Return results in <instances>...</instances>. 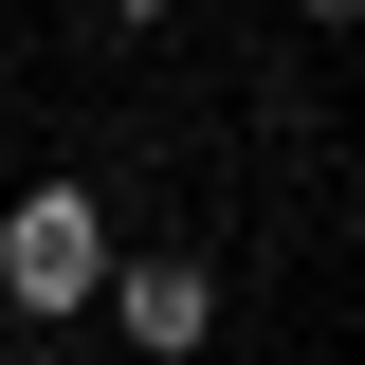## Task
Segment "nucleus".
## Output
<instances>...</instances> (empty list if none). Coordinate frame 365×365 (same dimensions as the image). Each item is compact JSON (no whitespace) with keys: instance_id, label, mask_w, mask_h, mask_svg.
Returning a JSON list of instances; mask_svg holds the SVG:
<instances>
[{"instance_id":"nucleus-1","label":"nucleus","mask_w":365,"mask_h":365,"mask_svg":"<svg viewBox=\"0 0 365 365\" xmlns=\"http://www.w3.org/2000/svg\"><path fill=\"white\" fill-rule=\"evenodd\" d=\"M0 292H19V311H37V329L110 292V220H91V182H37V201L0 220Z\"/></svg>"},{"instance_id":"nucleus-2","label":"nucleus","mask_w":365,"mask_h":365,"mask_svg":"<svg viewBox=\"0 0 365 365\" xmlns=\"http://www.w3.org/2000/svg\"><path fill=\"white\" fill-rule=\"evenodd\" d=\"M110 311H128L146 347H201V329H220V274L201 256H146V274H110Z\"/></svg>"},{"instance_id":"nucleus-3","label":"nucleus","mask_w":365,"mask_h":365,"mask_svg":"<svg viewBox=\"0 0 365 365\" xmlns=\"http://www.w3.org/2000/svg\"><path fill=\"white\" fill-rule=\"evenodd\" d=\"M110 19H165V0H110Z\"/></svg>"},{"instance_id":"nucleus-4","label":"nucleus","mask_w":365,"mask_h":365,"mask_svg":"<svg viewBox=\"0 0 365 365\" xmlns=\"http://www.w3.org/2000/svg\"><path fill=\"white\" fill-rule=\"evenodd\" d=\"M311 19H365V0H311Z\"/></svg>"}]
</instances>
